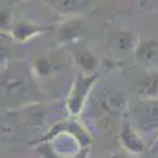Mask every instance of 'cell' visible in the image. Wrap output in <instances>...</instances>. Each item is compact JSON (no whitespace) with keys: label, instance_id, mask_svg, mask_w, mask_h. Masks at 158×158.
I'll return each instance as SVG.
<instances>
[{"label":"cell","instance_id":"cell-8","mask_svg":"<svg viewBox=\"0 0 158 158\" xmlns=\"http://www.w3.org/2000/svg\"><path fill=\"white\" fill-rule=\"evenodd\" d=\"M59 57H60V54H56V52H46V54L36 56L32 60V71L38 77L54 76L57 71L62 70Z\"/></svg>","mask_w":158,"mask_h":158},{"label":"cell","instance_id":"cell-1","mask_svg":"<svg viewBox=\"0 0 158 158\" xmlns=\"http://www.w3.org/2000/svg\"><path fill=\"white\" fill-rule=\"evenodd\" d=\"M98 81V74H82L77 73L74 76V81L71 84V89L68 92V97L65 100V111L71 117L81 115L85 109L87 103L90 100V95L95 89V84Z\"/></svg>","mask_w":158,"mask_h":158},{"label":"cell","instance_id":"cell-17","mask_svg":"<svg viewBox=\"0 0 158 158\" xmlns=\"http://www.w3.org/2000/svg\"><path fill=\"white\" fill-rule=\"evenodd\" d=\"M153 150H158V136H156V139L153 141Z\"/></svg>","mask_w":158,"mask_h":158},{"label":"cell","instance_id":"cell-10","mask_svg":"<svg viewBox=\"0 0 158 158\" xmlns=\"http://www.w3.org/2000/svg\"><path fill=\"white\" fill-rule=\"evenodd\" d=\"M56 36H57V41L60 44L71 46L77 41H81V36H82V24H81V21H77L74 18L65 21L63 24H60L56 29Z\"/></svg>","mask_w":158,"mask_h":158},{"label":"cell","instance_id":"cell-15","mask_svg":"<svg viewBox=\"0 0 158 158\" xmlns=\"http://www.w3.org/2000/svg\"><path fill=\"white\" fill-rule=\"evenodd\" d=\"M13 10L8 6H0V32L10 33V29L13 25Z\"/></svg>","mask_w":158,"mask_h":158},{"label":"cell","instance_id":"cell-9","mask_svg":"<svg viewBox=\"0 0 158 158\" xmlns=\"http://www.w3.org/2000/svg\"><path fill=\"white\" fill-rule=\"evenodd\" d=\"M139 36L131 30H112L108 35V44L117 52H135Z\"/></svg>","mask_w":158,"mask_h":158},{"label":"cell","instance_id":"cell-11","mask_svg":"<svg viewBox=\"0 0 158 158\" xmlns=\"http://www.w3.org/2000/svg\"><path fill=\"white\" fill-rule=\"evenodd\" d=\"M46 3L49 8L63 16H76L90 8V2H82V0H51Z\"/></svg>","mask_w":158,"mask_h":158},{"label":"cell","instance_id":"cell-12","mask_svg":"<svg viewBox=\"0 0 158 158\" xmlns=\"http://www.w3.org/2000/svg\"><path fill=\"white\" fill-rule=\"evenodd\" d=\"M19 120L33 128H41L46 122V111L43 106H19Z\"/></svg>","mask_w":158,"mask_h":158},{"label":"cell","instance_id":"cell-2","mask_svg":"<svg viewBox=\"0 0 158 158\" xmlns=\"http://www.w3.org/2000/svg\"><path fill=\"white\" fill-rule=\"evenodd\" d=\"M130 123L133 125L139 135H153L158 136V100H142L130 104ZM153 139V141H155Z\"/></svg>","mask_w":158,"mask_h":158},{"label":"cell","instance_id":"cell-5","mask_svg":"<svg viewBox=\"0 0 158 158\" xmlns=\"http://www.w3.org/2000/svg\"><path fill=\"white\" fill-rule=\"evenodd\" d=\"M70 52H71V57L76 63V67L79 68V73L89 74V76L98 74L101 62L89 44H85L84 41H77L70 46Z\"/></svg>","mask_w":158,"mask_h":158},{"label":"cell","instance_id":"cell-7","mask_svg":"<svg viewBox=\"0 0 158 158\" xmlns=\"http://www.w3.org/2000/svg\"><path fill=\"white\" fill-rule=\"evenodd\" d=\"M48 30H51V27H44V25H40L36 22L24 19V21L13 22L11 29H10V36L16 43H27L32 38H35L36 35H41Z\"/></svg>","mask_w":158,"mask_h":158},{"label":"cell","instance_id":"cell-13","mask_svg":"<svg viewBox=\"0 0 158 158\" xmlns=\"http://www.w3.org/2000/svg\"><path fill=\"white\" fill-rule=\"evenodd\" d=\"M138 97L142 100H158V71L146 74L138 85Z\"/></svg>","mask_w":158,"mask_h":158},{"label":"cell","instance_id":"cell-6","mask_svg":"<svg viewBox=\"0 0 158 158\" xmlns=\"http://www.w3.org/2000/svg\"><path fill=\"white\" fill-rule=\"evenodd\" d=\"M118 141H120L122 147L131 153V155H141L146 150V142L144 138L139 135V131L130 123V120H125L118 131Z\"/></svg>","mask_w":158,"mask_h":158},{"label":"cell","instance_id":"cell-16","mask_svg":"<svg viewBox=\"0 0 158 158\" xmlns=\"http://www.w3.org/2000/svg\"><path fill=\"white\" fill-rule=\"evenodd\" d=\"M35 150H36V153H38L40 156H41V158H57L56 155H52V152L48 149V146H46L44 142H41V144H40V146H38ZM87 156H89V149H87V150H84L81 155H79V156H76V158H87Z\"/></svg>","mask_w":158,"mask_h":158},{"label":"cell","instance_id":"cell-3","mask_svg":"<svg viewBox=\"0 0 158 158\" xmlns=\"http://www.w3.org/2000/svg\"><path fill=\"white\" fill-rule=\"evenodd\" d=\"M29 77L21 70H2L0 71V92L10 106L24 101L29 92Z\"/></svg>","mask_w":158,"mask_h":158},{"label":"cell","instance_id":"cell-14","mask_svg":"<svg viewBox=\"0 0 158 158\" xmlns=\"http://www.w3.org/2000/svg\"><path fill=\"white\" fill-rule=\"evenodd\" d=\"M156 41L155 40H146V38H139L138 46L135 49V54L138 57V60L141 62H149L155 57L156 52Z\"/></svg>","mask_w":158,"mask_h":158},{"label":"cell","instance_id":"cell-18","mask_svg":"<svg viewBox=\"0 0 158 158\" xmlns=\"http://www.w3.org/2000/svg\"><path fill=\"white\" fill-rule=\"evenodd\" d=\"M111 158H127V156H118V155H117V156H111Z\"/></svg>","mask_w":158,"mask_h":158},{"label":"cell","instance_id":"cell-4","mask_svg":"<svg viewBox=\"0 0 158 158\" xmlns=\"http://www.w3.org/2000/svg\"><path fill=\"white\" fill-rule=\"evenodd\" d=\"M90 101L94 104V109L100 111L103 115H109V117H117L128 112L130 103L127 97L118 90H111V89H103L98 94L92 92Z\"/></svg>","mask_w":158,"mask_h":158}]
</instances>
